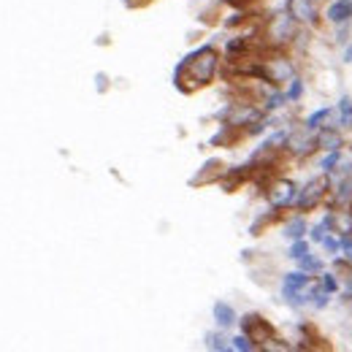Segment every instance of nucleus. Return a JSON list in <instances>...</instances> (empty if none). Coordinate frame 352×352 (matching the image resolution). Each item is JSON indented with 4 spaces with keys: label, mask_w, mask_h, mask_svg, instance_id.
I'll list each match as a JSON object with an SVG mask.
<instances>
[{
    "label": "nucleus",
    "mask_w": 352,
    "mask_h": 352,
    "mask_svg": "<svg viewBox=\"0 0 352 352\" xmlns=\"http://www.w3.org/2000/svg\"><path fill=\"white\" fill-rule=\"evenodd\" d=\"M328 192H331V179L325 174L311 176L304 184H298V192H296V201H293V212L309 214V212L325 206Z\"/></svg>",
    "instance_id": "nucleus-2"
},
{
    "label": "nucleus",
    "mask_w": 352,
    "mask_h": 352,
    "mask_svg": "<svg viewBox=\"0 0 352 352\" xmlns=\"http://www.w3.org/2000/svg\"><path fill=\"white\" fill-rule=\"evenodd\" d=\"M290 103H287V95L282 87H274V85H265L263 98H261V109L265 114H276V111H285Z\"/></svg>",
    "instance_id": "nucleus-13"
},
{
    "label": "nucleus",
    "mask_w": 352,
    "mask_h": 352,
    "mask_svg": "<svg viewBox=\"0 0 352 352\" xmlns=\"http://www.w3.org/2000/svg\"><path fill=\"white\" fill-rule=\"evenodd\" d=\"M239 328H241V333H247L258 347H263V342H274V339H276L274 325H271L265 317L255 314V311H250V314L239 317Z\"/></svg>",
    "instance_id": "nucleus-7"
},
{
    "label": "nucleus",
    "mask_w": 352,
    "mask_h": 352,
    "mask_svg": "<svg viewBox=\"0 0 352 352\" xmlns=\"http://www.w3.org/2000/svg\"><path fill=\"white\" fill-rule=\"evenodd\" d=\"M301 33V25L287 14V11H276L268 16V25H265V38L271 49H285V46H293L296 38Z\"/></svg>",
    "instance_id": "nucleus-3"
},
{
    "label": "nucleus",
    "mask_w": 352,
    "mask_h": 352,
    "mask_svg": "<svg viewBox=\"0 0 352 352\" xmlns=\"http://www.w3.org/2000/svg\"><path fill=\"white\" fill-rule=\"evenodd\" d=\"M342 63L352 65V41L350 44H344V49H342Z\"/></svg>",
    "instance_id": "nucleus-28"
},
{
    "label": "nucleus",
    "mask_w": 352,
    "mask_h": 352,
    "mask_svg": "<svg viewBox=\"0 0 352 352\" xmlns=\"http://www.w3.org/2000/svg\"><path fill=\"white\" fill-rule=\"evenodd\" d=\"M314 135H317V149L320 152H333V149H344L347 146L344 131H339V128H322Z\"/></svg>",
    "instance_id": "nucleus-14"
},
{
    "label": "nucleus",
    "mask_w": 352,
    "mask_h": 352,
    "mask_svg": "<svg viewBox=\"0 0 352 352\" xmlns=\"http://www.w3.org/2000/svg\"><path fill=\"white\" fill-rule=\"evenodd\" d=\"M347 149V146H344ZM344 149H333V152H322V157L317 160V168H320V174L331 176L336 171V166H339V160H342V155H344Z\"/></svg>",
    "instance_id": "nucleus-21"
},
{
    "label": "nucleus",
    "mask_w": 352,
    "mask_h": 352,
    "mask_svg": "<svg viewBox=\"0 0 352 352\" xmlns=\"http://www.w3.org/2000/svg\"><path fill=\"white\" fill-rule=\"evenodd\" d=\"M322 19L331 28H342V25H352V0H331L322 11Z\"/></svg>",
    "instance_id": "nucleus-11"
},
{
    "label": "nucleus",
    "mask_w": 352,
    "mask_h": 352,
    "mask_svg": "<svg viewBox=\"0 0 352 352\" xmlns=\"http://www.w3.org/2000/svg\"><path fill=\"white\" fill-rule=\"evenodd\" d=\"M350 214H352V204H350Z\"/></svg>",
    "instance_id": "nucleus-29"
},
{
    "label": "nucleus",
    "mask_w": 352,
    "mask_h": 352,
    "mask_svg": "<svg viewBox=\"0 0 352 352\" xmlns=\"http://www.w3.org/2000/svg\"><path fill=\"white\" fill-rule=\"evenodd\" d=\"M307 230H309L307 214H301V212L290 214L287 220L282 222V239H287V241H296V239H307Z\"/></svg>",
    "instance_id": "nucleus-15"
},
{
    "label": "nucleus",
    "mask_w": 352,
    "mask_h": 352,
    "mask_svg": "<svg viewBox=\"0 0 352 352\" xmlns=\"http://www.w3.org/2000/svg\"><path fill=\"white\" fill-rule=\"evenodd\" d=\"M333 111H336V117H339V128L344 133L352 131V98L350 95H342V98L336 100Z\"/></svg>",
    "instance_id": "nucleus-17"
},
{
    "label": "nucleus",
    "mask_w": 352,
    "mask_h": 352,
    "mask_svg": "<svg viewBox=\"0 0 352 352\" xmlns=\"http://www.w3.org/2000/svg\"><path fill=\"white\" fill-rule=\"evenodd\" d=\"M296 268H301V271H307V274H311V276H317V274L325 268V258L317 255V252H307L304 258L296 261Z\"/></svg>",
    "instance_id": "nucleus-20"
},
{
    "label": "nucleus",
    "mask_w": 352,
    "mask_h": 352,
    "mask_svg": "<svg viewBox=\"0 0 352 352\" xmlns=\"http://www.w3.org/2000/svg\"><path fill=\"white\" fill-rule=\"evenodd\" d=\"M282 89H285V95H287V103L293 106V103H301V98L307 95V82H304V76H298V74H296V76H293V79H290Z\"/></svg>",
    "instance_id": "nucleus-19"
},
{
    "label": "nucleus",
    "mask_w": 352,
    "mask_h": 352,
    "mask_svg": "<svg viewBox=\"0 0 352 352\" xmlns=\"http://www.w3.org/2000/svg\"><path fill=\"white\" fill-rule=\"evenodd\" d=\"M296 192H298V182L290 179V176H276L268 190H265V201L271 209L276 212H285V209H293V201H296Z\"/></svg>",
    "instance_id": "nucleus-5"
},
{
    "label": "nucleus",
    "mask_w": 352,
    "mask_h": 352,
    "mask_svg": "<svg viewBox=\"0 0 352 352\" xmlns=\"http://www.w3.org/2000/svg\"><path fill=\"white\" fill-rule=\"evenodd\" d=\"M307 252H311V241L309 239H296V241H290V247H287V258L296 263L298 258H304Z\"/></svg>",
    "instance_id": "nucleus-24"
},
{
    "label": "nucleus",
    "mask_w": 352,
    "mask_h": 352,
    "mask_svg": "<svg viewBox=\"0 0 352 352\" xmlns=\"http://www.w3.org/2000/svg\"><path fill=\"white\" fill-rule=\"evenodd\" d=\"M342 176H352V149H344V155H342L336 171L328 176V179H342Z\"/></svg>",
    "instance_id": "nucleus-26"
},
{
    "label": "nucleus",
    "mask_w": 352,
    "mask_h": 352,
    "mask_svg": "<svg viewBox=\"0 0 352 352\" xmlns=\"http://www.w3.org/2000/svg\"><path fill=\"white\" fill-rule=\"evenodd\" d=\"M317 285L322 287V290H328L331 296H336V293H342V279H339V274L333 271V268H322L317 276Z\"/></svg>",
    "instance_id": "nucleus-18"
},
{
    "label": "nucleus",
    "mask_w": 352,
    "mask_h": 352,
    "mask_svg": "<svg viewBox=\"0 0 352 352\" xmlns=\"http://www.w3.org/2000/svg\"><path fill=\"white\" fill-rule=\"evenodd\" d=\"M328 233H331V228L325 225V220H317L314 225H309L307 239L311 241V244H317V247H320V244H322V239H325Z\"/></svg>",
    "instance_id": "nucleus-25"
},
{
    "label": "nucleus",
    "mask_w": 352,
    "mask_h": 352,
    "mask_svg": "<svg viewBox=\"0 0 352 352\" xmlns=\"http://www.w3.org/2000/svg\"><path fill=\"white\" fill-rule=\"evenodd\" d=\"M204 344H206V350L230 352V336H228V331H222V328H214V331H209V333L204 336Z\"/></svg>",
    "instance_id": "nucleus-16"
},
{
    "label": "nucleus",
    "mask_w": 352,
    "mask_h": 352,
    "mask_svg": "<svg viewBox=\"0 0 352 352\" xmlns=\"http://www.w3.org/2000/svg\"><path fill=\"white\" fill-rule=\"evenodd\" d=\"M285 11L301 25V28H317L322 22L317 0H285Z\"/></svg>",
    "instance_id": "nucleus-8"
},
{
    "label": "nucleus",
    "mask_w": 352,
    "mask_h": 352,
    "mask_svg": "<svg viewBox=\"0 0 352 352\" xmlns=\"http://www.w3.org/2000/svg\"><path fill=\"white\" fill-rule=\"evenodd\" d=\"M263 68H265V76H268V85H274V87H285V85L298 74L293 57L282 54L279 49H276L268 60H263Z\"/></svg>",
    "instance_id": "nucleus-6"
},
{
    "label": "nucleus",
    "mask_w": 352,
    "mask_h": 352,
    "mask_svg": "<svg viewBox=\"0 0 352 352\" xmlns=\"http://www.w3.org/2000/svg\"><path fill=\"white\" fill-rule=\"evenodd\" d=\"M311 279H314V276H311V274H307V271H301V268H296V271H287V274L282 276V285H279V290H282V298H285L290 307H296L298 296L304 293V287H307Z\"/></svg>",
    "instance_id": "nucleus-9"
},
{
    "label": "nucleus",
    "mask_w": 352,
    "mask_h": 352,
    "mask_svg": "<svg viewBox=\"0 0 352 352\" xmlns=\"http://www.w3.org/2000/svg\"><path fill=\"white\" fill-rule=\"evenodd\" d=\"M261 350L247 333H236V336H230V352H255Z\"/></svg>",
    "instance_id": "nucleus-22"
},
{
    "label": "nucleus",
    "mask_w": 352,
    "mask_h": 352,
    "mask_svg": "<svg viewBox=\"0 0 352 352\" xmlns=\"http://www.w3.org/2000/svg\"><path fill=\"white\" fill-rule=\"evenodd\" d=\"M95 82H98V85H95L98 92H106V89H109V76H106V74H95Z\"/></svg>",
    "instance_id": "nucleus-27"
},
{
    "label": "nucleus",
    "mask_w": 352,
    "mask_h": 352,
    "mask_svg": "<svg viewBox=\"0 0 352 352\" xmlns=\"http://www.w3.org/2000/svg\"><path fill=\"white\" fill-rule=\"evenodd\" d=\"M220 71V54L212 44H204L192 49L187 57H182V63L174 68V85L176 89L182 87V82H190L187 89L192 92L195 87H206L212 85V79Z\"/></svg>",
    "instance_id": "nucleus-1"
},
{
    "label": "nucleus",
    "mask_w": 352,
    "mask_h": 352,
    "mask_svg": "<svg viewBox=\"0 0 352 352\" xmlns=\"http://www.w3.org/2000/svg\"><path fill=\"white\" fill-rule=\"evenodd\" d=\"M352 204V176L331 179V192L325 198V209H350Z\"/></svg>",
    "instance_id": "nucleus-10"
},
{
    "label": "nucleus",
    "mask_w": 352,
    "mask_h": 352,
    "mask_svg": "<svg viewBox=\"0 0 352 352\" xmlns=\"http://www.w3.org/2000/svg\"><path fill=\"white\" fill-rule=\"evenodd\" d=\"M331 293L328 290H322L320 285L314 287V293H311V301H309V309H314V311H322V309H328L331 307Z\"/></svg>",
    "instance_id": "nucleus-23"
},
{
    "label": "nucleus",
    "mask_w": 352,
    "mask_h": 352,
    "mask_svg": "<svg viewBox=\"0 0 352 352\" xmlns=\"http://www.w3.org/2000/svg\"><path fill=\"white\" fill-rule=\"evenodd\" d=\"M212 320H214V325L222 328V331H233L239 325V311L233 309V304H228V301H214Z\"/></svg>",
    "instance_id": "nucleus-12"
},
{
    "label": "nucleus",
    "mask_w": 352,
    "mask_h": 352,
    "mask_svg": "<svg viewBox=\"0 0 352 352\" xmlns=\"http://www.w3.org/2000/svg\"><path fill=\"white\" fill-rule=\"evenodd\" d=\"M285 152L290 157H296V160H307V157L320 152L317 149V135L309 131V128H304V122L301 125H290L287 141H285Z\"/></svg>",
    "instance_id": "nucleus-4"
}]
</instances>
